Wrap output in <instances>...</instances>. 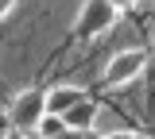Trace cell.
Listing matches in <instances>:
<instances>
[{"label":"cell","instance_id":"obj_7","mask_svg":"<svg viewBox=\"0 0 155 139\" xmlns=\"http://www.w3.org/2000/svg\"><path fill=\"white\" fill-rule=\"evenodd\" d=\"M105 139H147V135H140V131H109Z\"/></svg>","mask_w":155,"mask_h":139},{"label":"cell","instance_id":"obj_5","mask_svg":"<svg viewBox=\"0 0 155 139\" xmlns=\"http://www.w3.org/2000/svg\"><path fill=\"white\" fill-rule=\"evenodd\" d=\"M62 120H66L70 131H81V135H85V131H93V124H97V104L93 100H81V104H74Z\"/></svg>","mask_w":155,"mask_h":139},{"label":"cell","instance_id":"obj_2","mask_svg":"<svg viewBox=\"0 0 155 139\" xmlns=\"http://www.w3.org/2000/svg\"><path fill=\"white\" fill-rule=\"evenodd\" d=\"M116 16L120 12H116L109 0H85L81 12H78V35L81 39H101L105 31H113Z\"/></svg>","mask_w":155,"mask_h":139},{"label":"cell","instance_id":"obj_3","mask_svg":"<svg viewBox=\"0 0 155 139\" xmlns=\"http://www.w3.org/2000/svg\"><path fill=\"white\" fill-rule=\"evenodd\" d=\"M143 66H147V54H143L140 46L116 50L113 58H109V66H105V85L120 89V85H128V81L140 77V74H143Z\"/></svg>","mask_w":155,"mask_h":139},{"label":"cell","instance_id":"obj_11","mask_svg":"<svg viewBox=\"0 0 155 139\" xmlns=\"http://www.w3.org/2000/svg\"><path fill=\"white\" fill-rule=\"evenodd\" d=\"M62 139H85V135H81V131H66Z\"/></svg>","mask_w":155,"mask_h":139},{"label":"cell","instance_id":"obj_6","mask_svg":"<svg viewBox=\"0 0 155 139\" xmlns=\"http://www.w3.org/2000/svg\"><path fill=\"white\" fill-rule=\"evenodd\" d=\"M35 131H39V139H62L70 128H66V120H62V116H51V112H47V116L39 120Z\"/></svg>","mask_w":155,"mask_h":139},{"label":"cell","instance_id":"obj_9","mask_svg":"<svg viewBox=\"0 0 155 139\" xmlns=\"http://www.w3.org/2000/svg\"><path fill=\"white\" fill-rule=\"evenodd\" d=\"M109 4H113V8H116V12H128V8H132V4H136V0H109Z\"/></svg>","mask_w":155,"mask_h":139},{"label":"cell","instance_id":"obj_1","mask_svg":"<svg viewBox=\"0 0 155 139\" xmlns=\"http://www.w3.org/2000/svg\"><path fill=\"white\" fill-rule=\"evenodd\" d=\"M43 116H47V93H43V89H23V93H16V100L8 104V124H12L16 131L39 128Z\"/></svg>","mask_w":155,"mask_h":139},{"label":"cell","instance_id":"obj_4","mask_svg":"<svg viewBox=\"0 0 155 139\" xmlns=\"http://www.w3.org/2000/svg\"><path fill=\"white\" fill-rule=\"evenodd\" d=\"M81 100L85 97H81L78 85H54V89L47 93V112H51V116H66L74 104H81Z\"/></svg>","mask_w":155,"mask_h":139},{"label":"cell","instance_id":"obj_8","mask_svg":"<svg viewBox=\"0 0 155 139\" xmlns=\"http://www.w3.org/2000/svg\"><path fill=\"white\" fill-rule=\"evenodd\" d=\"M12 8H16V0H0V20H4V16H12Z\"/></svg>","mask_w":155,"mask_h":139},{"label":"cell","instance_id":"obj_10","mask_svg":"<svg viewBox=\"0 0 155 139\" xmlns=\"http://www.w3.org/2000/svg\"><path fill=\"white\" fill-rule=\"evenodd\" d=\"M0 139H27L23 131H8V135H0Z\"/></svg>","mask_w":155,"mask_h":139}]
</instances>
